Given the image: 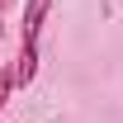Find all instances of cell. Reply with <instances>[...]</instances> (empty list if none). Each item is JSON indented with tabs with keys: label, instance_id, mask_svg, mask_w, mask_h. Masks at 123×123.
I'll use <instances>...</instances> for the list:
<instances>
[{
	"label": "cell",
	"instance_id": "obj_1",
	"mask_svg": "<svg viewBox=\"0 0 123 123\" xmlns=\"http://www.w3.org/2000/svg\"><path fill=\"white\" fill-rule=\"evenodd\" d=\"M47 10H52V0H29V5H24V24H19V62H14L19 85H29V80L38 76V38H43Z\"/></svg>",
	"mask_w": 123,
	"mask_h": 123
},
{
	"label": "cell",
	"instance_id": "obj_3",
	"mask_svg": "<svg viewBox=\"0 0 123 123\" xmlns=\"http://www.w3.org/2000/svg\"><path fill=\"white\" fill-rule=\"evenodd\" d=\"M0 33H5V5H0Z\"/></svg>",
	"mask_w": 123,
	"mask_h": 123
},
{
	"label": "cell",
	"instance_id": "obj_4",
	"mask_svg": "<svg viewBox=\"0 0 123 123\" xmlns=\"http://www.w3.org/2000/svg\"><path fill=\"white\" fill-rule=\"evenodd\" d=\"M0 5H10V0H0Z\"/></svg>",
	"mask_w": 123,
	"mask_h": 123
},
{
	"label": "cell",
	"instance_id": "obj_2",
	"mask_svg": "<svg viewBox=\"0 0 123 123\" xmlns=\"http://www.w3.org/2000/svg\"><path fill=\"white\" fill-rule=\"evenodd\" d=\"M14 85H19V76L10 71V66H5V71H0V114H5V104H10V95H14Z\"/></svg>",
	"mask_w": 123,
	"mask_h": 123
}]
</instances>
